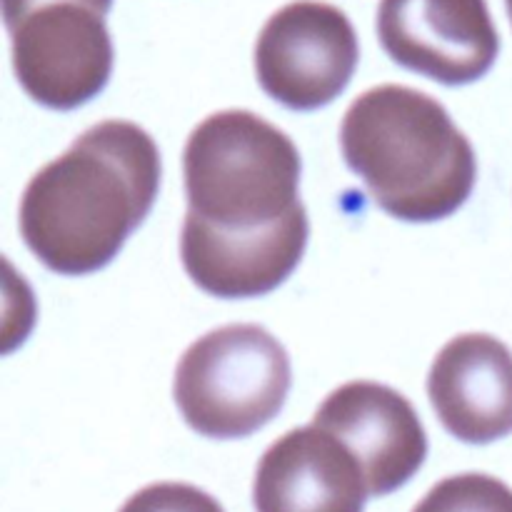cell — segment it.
Returning a JSON list of instances; mask_svg holds the SVG:
<instances>
[{
    "mask_svg": "<svg viewBox=\"0 0 512 512\" xmlns=\"http://www.w3.org/2000/svg\"><path fill=\"white\" fill-rule=\"evenodd\" d=\"M358 38L340 8L320 0H295L263 25L255 43L258 83L290 110L333 103L358 65Z\"/></svg>",
    "mask_w": 512,
    "mask_h": 512,
    "instance_id": "cell-5",
    "label": "cell"
},
{
    "mask_svg": "<svg viewBox=\"0 0 512 512\" xmlns=\"http://www.w3.org/2000/svg\"><path fill=\"white\" fill-rule=\"evenodd\" d=\"M505 5H508V15H510V23H512V0H505Z\"/></svg>",
    "mask_w": 512,
    "mask_h": 512,
    "instance_id": "cell-15",
    "label": "cell"
},
{
    "mask_svg": "<svg viewBox=\"0 0 512 512\" xmlns=\"http://www.w3.org/2000/svg\"><path fill=\"white\" fill-rule=\"evenodd\" d=\"M188 213L225 233H253L300 205V153L250 110H220L190 133L183 153Z\"/></svg>",
    "mask_w": 512,
    "mask_h": 512,
    "instance_id": "cell-3",
    "label": "cell"
},
{
    "mask_svg": "<svg viewBox=\"0 0 512 512\" xmlns=\"http://www.w3.org/2000/svg\"><path fill=\"white\" fill-rule=\"evenodd\" d=\"M48 3H60V0H3V18H5V28H13L23 15H28L30 10L40 8V5ZM70 3H80L88 5V8L98 10V13H108L113 0H70Z\"/></svg>",
    "mask_w": 512,
    "mask_h": 512,
    "instance_id": "cell-14",
    "label": "cell"
},
{
    "mask_svg": "<svg viewBox=\"0 0 512 512\" xmlns=\"http://www.w3.org/2000/svg\"><path fill=\"white\" fill-rule=\"evenodd\" d=\"M345 163L375 205L408 223L453 215L475 188V150L428 93L378 85L353 100L340 128Z\"/></svg>",
    "mask_w": 512,
    "mask_h": 512,
    "instance_id": "cell-2",
    "label": "cell"
},
{
    "mask_svg": "<svg viewBox=\"0 0 512 512\" xmlns=\"http://www.w3.org/2000/svg\"><path fill=\"white\" fill-rule=\"evenodd\" d=\"M313 425L348 445L375 498L403 488L428 455L425 428L410 400L370 380H353L333 390Z\"/></svg>",
    "mask_w": 512,
    "mask_h": 512,
    "instance_id": "cell-8",
    "label": "cell"
},
{
    "mask_svg": "<svg viewBox=\"0 0 512 512\" xmlns=\"http://www.w3.org/2000/svg\"><path fill=\"white\" fill-rule=\"evenodd\" d=\"M118 512H225L205 490L185 483H153L138 490Z\"/></svg>",
    "mask_w": 512,
    "mask_h": 512,
    "instance_id": "cell-13",
    "label": "cell"
},
{
    "mask_svg": "<svg viewBox=\"0 0 512 512\" xmlns=\"http://www.w3.org/2000/svg\"><path fill=\"white\" fill-rule=\"evenodd\" d=\"M435 415L463 443L485 445L512 433V353L485 333L450 340L428 378Z\"/></svg>",
    "mask_w": 512,
    "mask_h": 512,
    "instance_id": "cell-11",
    "label": "cell"
},
{
    "mask_svg": "<svg viewBox=\"0 0 512 512\" xmlns=\"http://www.w3.org/2000/svg\"><path fill=\"white\" fill-rule=\"evenodd\" d=\"M370 490L358 458L318 425L275 440L258 463V512H363Z\"/></svg>",
    "mask_w": 512,
    "mask_h": 512,
    "instance_id": "cell-10",
    "label": "cell"
},
{
    "mask_svg": "<svg viewBox=\"0 0 512 512\" xmlns=\"http://www.w3.org/2000/svg\"><path fill=\"white\" fill-rule=\"evenodd\" d=\"M378 38L395 63L443 85L483 78L500 50L485 0H380Z\"/></svg>",
    "mask_w": 512,
    "mask_h": 512,
    "instance_id": "cell-7",
    "label": "cell"
},
{
    "mask_svg": "<svg viewBox=\"0 0 512 512\" xmlns=\"http://www.w3.org/2000/svg\"><path fill=\"white\" fill-rule=\"evenodd\" d=\"M290 358L260 325H225L195 340L175 370V403L205 438H248L280 413Z\"/></svg>",
    "mask_w": 512,
    "mask_h": 512,
    "instance_id": "cell-4",
    "label": "cell"
},
{
    "mask_svg": "<svg viewBox=\"0 0 512 512\" xmlns=\"http://www.w3.org/2000/svg\"><path fill=\"white\" fill-rule=\"evenodd\" d=\"M308 245V215L303 203L270 228L253 233H225L185 215L180 258L185 273L215 298H258L278 288Z\"/></svg>",
    "mask_w": 512,
    "mask_h": 512,
    "instance_id": "cell-9",
    "label": "cell"
},
{
    "mask_svg": "<svg viewBox=\"0 0 512 512\" xmlns=\"http://www.w3.org/2000/svg\"><path fill=\"white\" fill-rule=\"evenodd\" d=\"M20 88L53 110H73L105 88L113 70V40L103 13L88 5H40L8 28Z\"/></svg>",
    "mask_w": 512,
    "mask_h": 512,
    "instance_id": "cell-6",
    "label": "cell"
},
{
    "mask_svg": "<svg viewBox=\"0 0 512 512\" xmlns=\"http://www.w3.org/2000/svg\"><path fill=\"white\" fill-rule=\"evenodd\" d=\"M413 512H512V490L493 475H453L440 480Z\"/></svg>",
    "mask_w": 512,
    "mask_h": 512,
    "instance_id": "cell-12",
    "label": "cell"
},
{
    "mask_svg": "<svg viewBox=\"0 0 512 512\" xmlns=\"http://www.w3.org/2000/svg\"><path fill=\"white\" fill-rule=\"evenodd\" d=\"M158 188L153 138L128 120H103L30 178L20 235L53 273H95L143 223Z\"/></svg>",
    "mask_w": 512,
    "mask_h": 512,
    "instance_id": "cell-1",
    "label": "cell"
}]
</instances>
